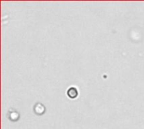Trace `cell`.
<instances>
[{
    "instance_id": "obj_1",
    "label": "cell",
    "mask_w": 144,
    "mask_h": 129,
    "mask_svg": "<svg viewBox=\"0 0 144 129\" xmlns=\"http://www.w3.org/2000/svg\"><path fill=\"white\" fill-rule=\"evenodd\" d=\"M34 111L37 115H41V114L44 113L45 112V106L42 103H40V102H37L36 104L34 106Z\"/></svg>"
},
{
    "instance_id": "obj_2",
    "label": "cell",
    "mask_w": 144,
    "mask_h": 129,
    "mask_svg": "<svg viewBox=\"0 0 144 129\" xmlns=\"http://www.w3.org/2000/svg\"><path fill=\"white\" fill-rule=\"evenodd\" d=\"M67 96H69V97H71V98H74V97H76V96H78L77 89L73 86L70 87V88L67 91Z\"/></svg>"
}]
</instances>
